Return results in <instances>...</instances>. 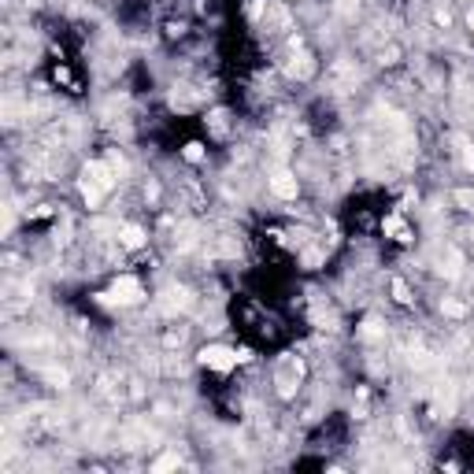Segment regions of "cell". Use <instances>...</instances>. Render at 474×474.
Listing matches in <instances>:
<instances>
[{
  "label": "cell",
  "instance_id": "6da1fadb",
  "mask_svg": "<svg viewBox=\"0 0 474 474\" xmlns=\"http://www.w3.org/2000/svg\"><path fill=\"white\" fill-rule=\"evenodd\" d=\"M111 186H115V171H111V163H86V171H81V197L89 201V208L101 204Z\"/></svg>",
  "mask_w": 474,
  "mask_h": 474
},
{
  "label": "cell",
  "instance_id": "7a4b0ae2",
  "mask_svg": "<svg viewBox=\"0 0 474 474\" xmlns=\"http://www.w3.org/2000/svg\"><path fill=\"white\" fill-rule=\"evenodd\" d=\"M430 412L437 419H448L456 412V385L452 382H437L434 393H430Z\"/></svg>",
  "mask_w": 474,
  "mask_h": 474
},
{
  "label": "cell",
  "instance_id": "3957f363",
  "mask_svg": "<svg viewBox=\"0 0 474 474\" xmlns=\"http://www.w3.org/2000/svg\"><path fill=\"white\" fill-rule=\"evenodd\" d=\"M241 359V352H234V349H222V345H208L204 352H201V363L204 367H211V371H230L234 363Z\"/></svg>",
  "mask_w": 474,
  "mask_h": 474
},
{
  "label": "cell",
  "instance_id": "277c9868",
  "mask_svg": "<svg viewBox=\"0 0 474 474\" xmlns=\"http://www.w3.org/2000/svg\"><path fill=\"white\" fill-rule=\"evenodd\" d=\"M300 359L297 356H286L282 363H278V389H282V397H293V385L300 382Z\"/></svg>",
  "mask_w": 474,
  "mask_h": 474
},
{
  "label": "cell",
  "instance_id": "5b68a950",
  "mask_svg": "<svg viewBox=\"0 0 474 474\" xmlns=\"http://www.w3.org/2000/svg\"><path fill=\"white\" fill-rule=\"evenodd\" d=\"M141 297H145V289H141L137 278H119L108 293V300H115V304H137Z\"/></svg>",
  "mask_w": 474,
  "mask_h": 474
},
{
  "label": "cell",
  "instance_id": "8992f818",
  "mask_svg": "<svg viewBox=\"0 0 474 474\" xmlns=\"http://www.w3.org/2000/svg\"><path fill=\"white\" fill-rule=\"evenodd\" d=\"M193 304V297H189V289H182V286H171V289H163V297H159V307L167 315H178V312H186V307Z\"/></svg>",
  "mask_w": 474,
  "mask_h": 474
},
{
  "label": "cell",
  "instance_id": "52a82bcc",
  "mask_svg": "<svg viewBox=\"0 0 474 474\" xmlns=\"http://www.w3.org/2000/svg\"><path fill=\"white\" fill-rule=\"evenodd\" d=\"M271 193H274V197H282V201H293V197H297V178L278 167L271 174Z\"/></svg>",
  "mask_w": 474,
  "mask_h": 474
},
{
  "label": "cell",
  "instance_id": "ba28073f",
  "mask_svg": "<svg viewBox=\"0 0 474 474\" xmlns=\"http://www.w3.org/2000/svg\"><path fill=\"white\" fill-rule=\"evenodd\" d=\"M286 71H289V78H312V74H315V60L300 48V52H293V60H289Z\"/></svg>",
  "mask_w": 474,
  "mask_h": 474
},
{
  "label": "cell",
  "instance_id": "9c48e42d",
  "mask_svg": "<svg viewBox=\"0 0 474 474\" xmlns=\"http://www.w3.org/2000/svg\"><path fill=\"white\" fill-rule=\"evenodd\" d=\"M441 271H445L448 278H460V271H463V256L456 252V249H445V256H441Z\"/></svg>",
  "mask_w": 474,
  "mask_h": 474
},
{
  "label": "cell",
  "instance_id": "30bf717a",
  "mask_svg": "<svg viewBox=\"0 0 474 474\" xmlns=\"http://www.w3.org/2000/svg\"><path fill=\"white\" fill-rule=\"evenodd\" d=\"M330 78L337 81V86H352V81H356V67H352V63H345V60H337L334 67H330Z\"/></svg>",
  "mask_w": 474,
  "mask_h": 474
},
{
  "label": "cell",
  "instance_id": "8fae6325",
  "mask_svg": "<svg viewBox=\"0 0 474 474\" xmlns=\"http://www.w3.org/2000/svg\"><path fill=\"white\" fill-rule=\"evenodd\" d=\"M119 244H123V249H141L145 234L137 230V226H123V230H119Z\"/></svg>",
  "mask_w": 474,
  "mask_h": 474
},
{
  "label": "cell",
  "instance_id": "7c38bea8",
  "mask_svg": "<svg viewBox=\"0 0 474 474\" xmlns=\"http://www.w3.org/2000/svg\"><path fill=\"white\" fill-rule=\"evenodd\" d=\"M456 156H460V163L467 171H474V149H470L467 137H456Z\"/></svg>",
  "mask_w": 474,
  "mask_h": 474
},
{
  "label": "cell",
  "instance_id": "4fadbf2b",
  "mask_svg": "<svg viewBox=\"0 0 474 474\" xmlns=\"http://www.w3.org/2000/svg\"><path fill=\"white\" fill-rule=\"evenodd\" d=\"M441 312L452 315V319H460V315H467V304H460V300H445V304H441Z\"/></svg>",
  "mask_w": 474,
  "mask_h": 474
},
{
  "label": "cell",
  "instance_id": "5bb4252c",
  "mask_svg": "<svg viewBox=\"0 0 474 474\" xmlns=\"http://www.w3.org/2000/svg\"><path fill=\"white\" fill-rule=\"evenodd\" d=\"M171 467H178V456H159L152 463V470H171Z\"/></svg>",
  "mask_w": 474,
  "mask_h": 474
},
{
  "label": "cell",
  "instance_id": "9a60e30c",
  "mask_svg": "<svg viewBox=\"0 0 474 474\" xmlns=\"http://www.w3.org/2000/svg\"><path fill=\"white\" fill-rule=\"evenodd\" d=\"M393 293H397V300H400V304L412 300V293H407V286H404V282H393Z\"/></svg>",
  "mask_w": 474,
  "mask_h": 474
},
{
  "label": "cell",
  "instance_id": "2e32d148",
  "mask_svg": "<svg viewBox=\"0 0 474 474\" xmlns=\"http://www.w3.org/2000/svg\"><path fill=\"white\" fill-rule=\"evenodd\" d=\"M378 334H382V322H378V319H371V322L363 326V337H378Z\"/></svg>",
  "mask_w": 474,
  "mask_h": 474
},
{
  "label": "cell",
  "instance_id": "e0dca14e",
  "mask_svg": "<svg viewBox=\"0 0 474 474\" xmlns=\"http://www.w3.org/2000/svg\"><path fill=\"white\" fill-rule=\"evenodd\" d=\"M186 159H201V145H186Z\"/></svg>",
  "mask_w": 474,
  "mask_h": 474
},
{
  "label": "cell",
  "instance_id": "ac0fdd59",
  "mask_svg": "<svg viewBox=\"0 0 474 474\" xmlns=\"http://www.w3.org/2000/svg\"><path fill=\"white\" fill-rule=\"evenodd\" d=\"M467 26H470V30H474V11H470V15H467Z\"/></svg>",
  "mask_w": 474,
  "mask_h": 474
}]
</instances>
